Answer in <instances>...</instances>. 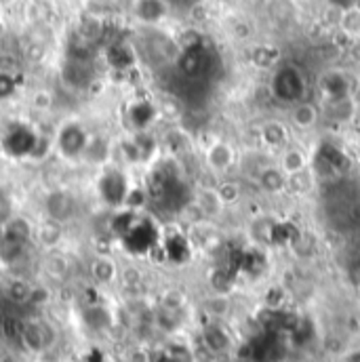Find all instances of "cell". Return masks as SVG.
<instances>
[{
  "label": "cell",
  "instance_id": "cell-1",
  "mask_svg": "<svg viewBox=\"0 0 360 362\" xmlns=\"http://www.w3.org/2000/svg\"><path fill=\"white\" fill-rule=\"evenodd\" d=\"M270 90L274 99L286 103L289 107L297 101L306 99V81L301 76V72L297 68L291 66H282L274 72L270 83Z\"/></svg>",
  "mask_w": 360,
  "mask_h": 362
},
{
  "label": "cell",
  "instance_id": "cell-2",
  "mask_svg": "<svg viewBox=\"0 0 360 362\" xmlns=\"http://www.w3.org/2000/svg\"><path fill=\"white\" fill-rule=\"evenodd\" d=\"M19 344L32 354H42L55 344V329L40 318H28L21 322Z\"/></svg>",
  "mask_w": 360,
  "mask_h": 362
},
{
  "label": "cell",
  "instance_id": "cell-3",
  "mask_svg": "<svg viewBox=\"0 0 360 362\" xmlns=\"http://www.w3.org/2000/svg\"><path fill=\"white\" fill-rule=\"evenodd\" d=\"M257 141H260V148L264 152H270L276 156L280 150H284L289 144H293V131H291L289 122L270 118V120H264L260 124Z\"/></svg>",
  "mask_w": 360,
  "mask_h": 362
},
{
  "label": "cell",
  "instance_id": "cell-4",
  "mask_svg": "<svg viewBox=\"0 0 360 362\" xmlns=\"http://www.w3.org/2000/svg\"><path fill=\"white\" fill-rule=\"evenodd\" d=\"M238 163L236 148L226 139H213L204 148V165L215 175H228Z\"/></svg>",
  "mask_w": 360,
  "mask_h": 362
},
{
  "label": "cell",
  "instance_id": "cell-5",
  "mask_svg": "<svg viewBox=\"0 0 360 362\" xmlns=\"http://www.w3.org/2000/svg\"><path fill=\"white\" fill-rule=\"evenodd\" d=\"M320 120H323L320 103L312 99L297 101L289 107V127L295 133H312L318 129Z\"/></svg>",
  "mask_w": 360,
  "mask_h": 362
},
{
  "label": "cell",
  "instance_id": "cell-6",
  "mask_svg": "<svg viewBox=\"0 0 360 362\" xmlns=\"http://www.w3.org/2000/svg\"><path fill=\"white\" fill-rule=\"evenodd\" d=\"M89 135L87 131L81 127V124H66L57 137V146H59V152L70 158V160H83V154L87 150V144H89Z\"/></svg>",
  "mask_w": 360,
  "mask_h": 362
},
{
  "label": "cell",
  "instance_id": "cell-7",
  "mask_svg": "<svg viewBox=\"0 0 360 362\" xmlns=\"http://www.w3.org/2000/svg\"><path fill=\"white\" fill-rule=\"evenodd\" d=\"M274 163L278 165V169L286 175V177H293V175H299L303 171H308L312 167V158L310 154L297 146V144H289L284 150H280L274 158Z\"/></svg>",
  "mask_w": 360,
  "mask_h": 362
},
{
  "label": "cell",
  "instance_id": "cell-8",
  "mask_svg": "<svg viewBox=\"0 0 360 362\" xmlns=\"http://www.w3.org/2000/svg\"><path fill=\"white\" fill-rule=\"evenodd\" d=\"M45 213L47 219L57 221V223H66L68 219H72L74 215V198L70 192L66 189H53L47 194L45 198Z\"/></svg>",
  "mask_w": 360,
  "mask_h": 362
},
{
  "label": "cell",
  "instance_id": "cell-9",
  "mask_svg": "<svg viewBox=\"0 0 360 362\" xmlns=\"http://www.w3.org/2000/svg\"><path fill=\"white\" fill-rule=\"evenodd\" d=\"M192 202H194V206L200 211V215H202L204 221H215V219H219V217L226 213V206H223V202H221V198H219L215 185H213V187H211V185L198 187Z\"/></svg>",
  "mask_w": 360,
  "mask_h": 362
},
{
  "label": "cell",
  "instance_id": "cell-10",
  "mask_svg": "<svg viewBox=\"0 0 360 362\" xmlns=\"http://www.w3.org/2000/svg\"><path fill=\"white\" fill-rule=\"evenodd\" d=\"M286 181H289V177L278 169V165L274 160L262 165L260 171L255 173V183H257V187L266 196H282V194H286Z\"/></svg>",
  "mask_w": 360,
  "mask_h": 362
},
{
  "label": "cell",
  "instance_id": "cell-11",
  "mask_svg": "<svg viewBox=\"0 0 360 362\" xmlns=\"http://www.w3.org/2000/svg\"><path fill=\"white\" fill-rule=\"evenodd\" d=\"M280 219L274 217L270 213H260L257 217L251 219L249 223V236L255 240V245L260 247H272L274 238H276V228H278Z\"/></svg>",
  "mask_w": 360,
  "mask_h": 362
},
{
  "label": "cell",
  "instance_id": "cell-12",
  "mask_svg": "<svg viewBox=\"0 0 360 362\" xmlns=\"http://www.w3.org/2000/svg\"><path fill=\"white\" fill-rule=\"evenodd\" d=\"M200 341H202L215 356L226 354V352H230V348H232V337H230V333L223 329L221 322H209V325L202 329Z\"/></svg>",
  "mask_w": 360,
  "mask_h": 362
},
{
  "label": "cell",
  "instance_id": "cell-13",
  "mask_svg": "<svg viewBox=\"0 0 360 362\" xmlns=\"http://www.w3.org/2000/svg\"><path fill=\"white\" fill-rule=\"evenodd\" d=\"M66 238V232H64V223H57V221H51V219H45L42 223H38L34 228V240L45 247L47 251H57L62 247Z\"/></svg>",
  "mask_w": 360,
  "mask_h": 362
},
{
  "label": "cell",
  "instance_id": "cell-14",
  "mask_svg": "<svg viewBox=\"0 0 360 362\" xmlns=\"http://www.w3.org/2000/svg\"><path fill=\"white\" fill-rule=\"evenodd\" d=\"M118 268L120 264L110 257V255H97L89 264L91 278L95 280V284L99 286H110L114 282H118Z\"/></svg>",
  "mask_w": 360,
  "mask_h": 362
},
{
  "label": "cell",
  "instance_id": "cell-15",
  "mask_svg": "<svg viewBox=\"0 0 360 362\" xmlns=\"http://www.w3.org/2000/svg\"><path fill=\"white\" fill-rule=\"evenodd\" d=\"M323 110V118L335 122V124H346L348 120L354 118L356 114V103L352 97H344V99H333V101H325L320 105Z\"/></svg>",
  "mask_w": 360,
  "mask_h": 362
},
{
  "label": "cell",
  "instance_id": "cell-16",
  "mask_svg": "<svg viewBox=\"0 0 360 362\" xmlns=\"http://www.w3.org/2000/svg\"><path fill=\"white\" fill-rule=\"evenodd\" d=\"M133 13L141 23H161L169 15V4L165 0H137Z\"/></svg>",
  "mask_w": 360,
  "mask_h": 362
},
{
  "label": "cell",
  "instance_id": "cell-17",
  "mask_svg": "<svg viewBox=\"0 0 360 362\" xmlns=\"http://www.w3.org/2000/svg\"><path fill=\"white\" fill-rule=\"evenodd\" d=\"M337 32L346 38V42H354L360 40V8L348 4L339 11L337 17Z\"/></svg>",
  "mask_w": 360,
  "mask_h": 362
},
{
  "label": "cell",
  "instance_id": "cell-18",
  "mask_svg": "<svg viewBox=\"0 0 360 362\" xmlns=\"http://www.w3.org/2000/svg\"><path fill=\"white\" fill-rule=\"evenodd\" d=\"M202 312L209 316L211 322H221L232 314V297L221 293H211L202 301Z\"/></svg>",
  "mask_w": 360,
  "mask_h": 362
},
{
  "label": "cell",
  "instance_id": "cell-19",
  "mask_svg": "<svg viewBox=\"0 0 360 362\" xmlns=\"http://www.w3.org/2000/svg\"><path fill=\"white\" fill-rule=\"evenodd\" d=\"M2 230H4L2 238H8V240L28 243V240L34 238V226H32V221L25 219V217H15V219H11Z\"/></svg>",
  "mask_w": 360,
  "mask_h": 362
},
{
  "label": "cell",
  "instance_id": "cell-20",
  "mask_svg": "<svg viewBox=\"0 0 360 362\" xmlns=\"http://www.w3.org/2000/svg\"><path fill=\"white\" fill-rule=\"evenodd\" d=\"M185 305H187V295H185V291H181L180 286H169V288L163 291L161 310L171 312V314H180Z\"/></svg>",
  "mask_w": 360,
  "mask_h": 362
},
{
  "label": "cell",
  "instance_id": "cell-21",
  "mask_svg": "<svg viewBox=\"0 0 360 362\" xmlns=\"http://www.w3.org/2000/svg\"><path fill=\"white\" fill-rule=\"evenodd\" d=\"M32 288L34 284L28 282L25 278H13L8 284H6V297L13 301V303H30V297H32Z\"/></svg>",
  "mask_w": 360,
  "mask_h": 362
},
{
  "label": "cell",
  "instance_id": "cell-22",
  "mask_svg": "<svg viewBox=\"0 0 360 362\" xmlns=\"http://www.w3.org/2000/svg\"><path fill=\"white\" fill-rule=\"evenodd\" d=\"M215 189H217V194H219V198H221V202H223L226 209H230V206H234V204H238L243 200V185L238 181H219L215 185Z\"/></svg>",
  "mask_w": 360,
  "mask_h": 362
},
{
  "label": "cell",
  "instance_id": "cell-23",
  "mask_svg": "<svg viewBox=\"0 0 360 362\" xmlns=\"http://www.w3.org/2000/svg\"><path fill=\"white\" fill-rule=\"evenodd\" d=\"M314 187V173L312 167L299 175H293L286 181V194H295V196H306L308 192H312Z\"/></svg>",
  "mask_w": 360,
  "mask_h": 362
},
{
  "label": "cell",
  "instance_id": "cell-24",
  "mask_svg": "<svg viewBox=\"0 0 360 362\" xmlns=\"http://www.w3.org/2000/svg\"><path fill=\"white\" fill-rule=\"evenodd\" d=\"M118 282L124 288H137L144 282V270L135 264H124L118 268Z\"/></svg>",
  "mask_w": 360,
  "mask_h": 362
},
{
  "label": "cell",
  "instance_id": "cell-25",
  "mask_svg": "<svg viewBox=\"0 0 360 362\" xmlns=\"http://www.w3.org/2000/svg\"><path fill=\"white\" fill-rule=\"evenodd\" d=\"M278 57H280V53L270 47V45H262V47H257L255 51H253V55H251V62L257 66V68H262V70H270L274 68L276 64H278Z\"/></svg>",
  "mask_w": 360,
  "mask_h": 362
},
{
  "label": "cell",
  "instance_id": "cell-26",
  "mask_svg": "<svg viewBox=\"0 0 360 362\" xmlns=\"http://www.w3.org/2000/svg\"><path fill=\"white\" fill-rule=\"evenodd\" d=\"M45 272L51 276V278H64L68 272H70V264L68 259L64 257V253L59 251H51L47 262H45Z\"/></svg>",
  "mask_w": 360,
  "mask_h": 362
},
{
  "label": "cell",
  "instance_id": "cell-27",
  "mask_svg": "<svg viewBox=\"0 0 360 362\" xmlns=\"http://www.w3.org/2000/svg\"><path fill=\"white\" fill-rule=\"evenodd\" d=\"M53 93L51 90H36L34 95H32V107H36V110H40V112H47V110H51L53 107Z\"/></svg>",
  "mask_w": 360,
  "mask_h": 362
},
{
  "label": "cell",
  "instance_id": "cell-28",
  "mask_svg": "<svg viewBox=\"0 0 360 362\" xmlns=\"http://www.w3.org/2000/svg\"><path fill=\"white\" fill-rule=\"evenodd\" d=\"M19 70V59L13 53L0 51V76H11Z\"/></svg>",
  "mask_w": 360,
  "mask_h": 362
},
{
  "label": "cell",
  "instance_id": "cell-29",
  "mask_svg": "<svg viewBox=\"0 0 360 362\" xmlns=\"http://www.w3.org/2000/svg\"><path fill=\"white\" fill-rule=\"evenodd\" d=\"M45 53H47V47H45L42 42L32 40V42L25 47V59H28V62H32V64L42 62V59H45Z\"/></svg>",
  "mask_w": 360,
  "mask_h": 362
},
{
  "label": "cell",
  "instance_id": "cell-30",
  "mask_svg": "<svg viewBox=\"0 0 360 362\" xmlns=\"http://www.w3.org/2000/svg\"><path fill=\"white\" fill-rule=\"evenodd\" d=\"M348 57L354 62V64H360V40H354L348 45Z\"/></svg>",
  "mask_w": 360,
  "mask_h": 362
},
{
  "label": "cell",
  "instance_id": "cell-31",
  "mask_svg": "<svg viewBox=\"0 0 360 362\" xmlns=\"http://www.w3.org/2000/svg\"><path fill=\"white\" fill-rule=\"evenodd\" d=\"M342 362H360V348H356V350H350V352L344 356V361Z\"/></svg>",
  "mask_w": 360,
  "mask_h": 362
},
{
  "label": "cell",
  "instance_id": "cell-32",
  "mask_svg": "<svg viewBox=\"0 0 360 362\" xmlns=\"http://www.w3.org/2000/svg\"><path fill=\"white\" fill-rule=\"evenodd\" d=\"M4 34H6V23H4V19L0 17V40H2Z\"/></svg>",
  "mask_w": 360,
  "mask_h": 362
},
{
  "label": "cell",
  "instance_id": "cell-33",
  "mask_svg": "<svg viewBox=\"0 0 360 362\" xmlns=\"http://www.w3.org/2000/svg\"><path fill=\"white\" fill-rule=\"evenodd\" d=\"M19 2H21L23 6H28V4H32V2H36V0H19Z\"/></svg>",
  "mask_w": 360,
  "mask_h": 362
},
{
  "label": "cell",
  "instance_id": "cell-34",
  "mask_svg": "<svg viewBox=\"0 0 360 362\" xmlns=\"http://www.w3.org/2000/svg\"><path fill=\"white\" fill-rule=\"evenodd\" d=\"M0 144H2V137H0Z\"/></svg>",
  "mask_w": 360,
  "mask_h": 362
},
{
  "label": "cell",
  "instance_id": "cell-35",
  "mask_svg": "<svg viewBox=\"0 0 360 362\" xmlns=\"http://www.w3.org/2000/svg\"><path fill=\"white\" fill-rule=\"evenodd\" d=\"M0 51H2V47H0Z\"/></svg>",
  "mask_w": 360,
  "mask_h": 362
}]
</instances>
